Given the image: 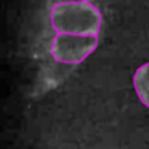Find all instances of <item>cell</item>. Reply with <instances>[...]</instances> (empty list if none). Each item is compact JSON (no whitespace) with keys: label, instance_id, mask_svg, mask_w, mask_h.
Listing matches in <instances>:
<instances>
[{"label":"cell","instance_id":"7a4b0ae2","mask_svg":"<svg viewBox=\"0 0 149 149\" xmlns=\"http://www.w3.org/2000/svg\"><path fill=\"white\" fill-rule=\"evenodd\" d=\"M98 47V36L56 34L52 40V56L63 64H79L85 61Z\"/></svg>","mask_w":149,"mask_h":149},{"label":"cell","instance_id":"3957f363","mask_svg":"<svg viewBox=\"0 0 149 149\" xmlns=\"http://www.w3.org/2000/svg\"><path fill=\"white\" fill-rule=\"evenodd\" d=\"M133 87H135L139 101L149 107V63L136 69L133 75Z\"/></svg>","mask_w":149,"mask_h":149},{"label":"cell","instance_id":"6da1fadb","mask_svg":"<svg viewBox=\"0 0 149 149\" xmlns=\"http://www.w3.org/2000/svg\"><path fill=\"white\" fill-rule=\"evenodd\" d=\"M50 21L56 34L98 36L103 24V15L88 0H68L53 5Z\"/></svg>","mask_w":149,"mask_h":149}]
</instances>
